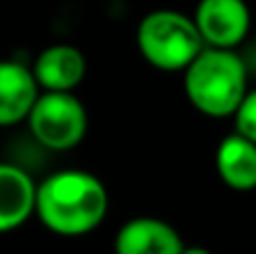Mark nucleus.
<instances>
[{
    "label": "nucleus",
    "mask_w": 256,
    "mask_h": 254,
    "mask_svg": "<svg viewBox=\"0 0 256 254\" xmlns=\"http://www.w3.org/2000/svg\"><path fill=\"white\" fill-rule=\"evenodd\" d=\"M34 214L58 236H84L108 214V192L88 171H58L36 187Z\"/></svg>",
    "instance_id": "1"
},
{
    "label": "nucleus",
    "mask_w": 256,
    "mask_h": 254,
    "mask_svg": "<svg viewBox=\"0 0 256 254\" xmlns=\"http://www.w3.org/2000/svg\"><path fill=\"white\" fill-rule=\"evenodd\" d=\"M184 92L207 117H230L248 92V68L234 50L202 48L184 68Z\"/></svg>",
    "instance_id": "2"
},
{
    "label": "nucleus",
    "mask_w": 256,
    "mask_h": 254,
    "mask_svg": "<svg viewBox=\"0 0 256 254\" xmlns=\"http://www.w3.org/2000/svg\"><path fill=\"white\" fill-rule=\"evenodd\" d=\"M137 48L153 68L180 72L202 52L204 43L194 18L173 9H158L140 20Z\"/></svg>",
    "instance_id": "3"
},
{
    "label": "nucleus",
    "mask_w": 256,
    "mask_h": 254,
    "mask_svg": "<svg viewBox=\"0 0 256 254\" xmlns=\"http://www.w3.org/2000/svg\"><path fill=\"white\" fill-rule=\"evenodd\" d=\"M27 124L40 146L50 151H70L84 142L88 133V112L72 92H38Z\"/></svg>",
    "instance_id": "4"
},
{
    "label": "nucleus",
    "mask_w": 256,
    "mask_h": 254,
    "mask_svg": "<svg viewBox=\"0 0 256 254\" xmlns=\"http://www.w3.org/2000/svg\"><path fill=\"white\" fill-rule=\"evenodd\" d=\"M194 22L204 48L234 50L248 38L252 14L245 0H200Z\"/></svg>",
    "instance_id": "5"
},
{
    "label": "nucleus",
    "mask_w": 256,
    "mask_h": 254,
    "mask_svg": "<svg viewBox=\"0 0 256 254\" xmlns=\"http://www.w3.org/2000/svg\"><path fill=\"white\" fill-rule=\"evenodd\" d=\"M182 248L178 230L153 216L128 220L115 238V254H180Z\"/></svg>",
    "instance_id": "6"
},
{
    "label": "nucleus",
    "mask_w": 256,
    "mask_h": 254,
    "mask_svg": "<svg viewBox=\"0 0 256 254\" xmlns=\"http://www.w3.org/2000/svg\"><path fill=\"white\" fill-rule=\"evenodd\" d=\"M88 63L81 50L74 45H52L36 58L32 74L38 88L54 92H72L84 81Z\"/></svg>",
    "instance_id": "7"
},
{
    "label": "nucleus",
    "mask_w": 256,
    "mask_h": 254,
    "mask_svg": "<svg viewBox=\"0 0 256 254\" xmlns=\"http://www.w3.org/2000/svg\"><path fill=\"white\" fill-rule=\"evenodd\" d=\"M36 182L20 166L0 162V234L18 230L34 214Z\"/></svg>",
    "instance_id": "8"
},
{
    "label": "nucleus",
    "mask_w": 256,
    "mask_h": 254,
    "mask_svg": "<svg viewBox=\"0 0 256 254\" xmlns=\"http://www.w3.org/2000/svg\"><path fill=\"white\" fill-rule=\"evenodd\" d=\"M38 90L27 66L18 61H0V126H14L27 120Z\"/></svg>",
    "instance_id": "9"
},
{
    "label": "nucleus",
    "mask_w": 256,
    "mask_h": 254,
    "mask_svg": "<svg viewBox=\"0 0 256 254\" xmlns=\"http://www.w3.org/2000/svg\"><path fill=\"white\" fill-rule=\"evenodd\" d=\"M216 171L220 180L234 192H252L256 189V144L232 133L218 144Z\"/></svg>",
    "instance_id": "10"
},
{
    "label": "nucleus",
    "mask_w": 256,
    "mask_h": 254,
    "mask_svg": "<svg viewBox=\"0 0 256 254\" xmlns=\"http://www.w3.org/2000/svg\"><path fill=\"white\" fill-rule=\"evenodd\" d=\"M236 120V133H240L243 138L252 140L256 144V90L245 92L240 106L234 112Z\"/></svg>",
    "instance_id": "11"
},
{
    "label": "nucleus",
    "mask_w": 256,
    "mask_h": 254,
    "mask_svg": "<svg viewBox=\"0 0 256 254\" xmlns=\"http://www.w3.org/2000/svg\"><path fill=\"white\" fill-rule=\"evenodd\" d=\"M180 254H212V252L204 250V248H198V246H196V248H182Z\"/></svg>",
    "instance_id": "12"
}]
</instances>
